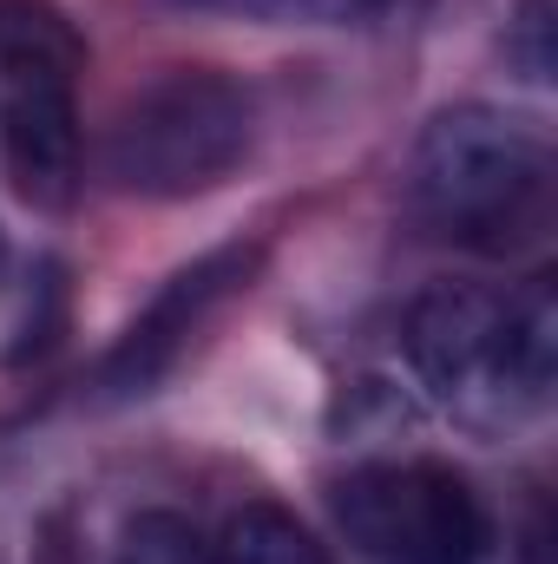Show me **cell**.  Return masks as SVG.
I'll return each mask as SVG.
<instances>
[{
  "mask_svg": "<svg viewBox=\"0 0 558 564\" xmlns=\"http://www.w3.org/2000/svg\"><path fill=\"white\" fill-rule=\"evenodd\" d=\"M513 59L526 66V79H552V0H526L513 20Z\"/></svg>",
  "mask_w": 558,
  "mask_h": 564,
  "instance_id": "9",
  "label": "cell"
},
{
  "mask_svg": "<svg viewBox=\"0 0 558 564\" xmlns=\"http://www.w3.org/2000/svg\"><path fill=\"white\" fill-rule=\"evenodd\" d=\"M552 144L539 126L493 112V106H460L440 112L415 144L408 164V204L415 217L460 250L506 257L552 224Z\"/></svg>",
  "mask_w": 558,
  "mask_h": 564,
  "instance_id": "2",
  "label": "cell"
},
{
  "mask_svg": "<svg viewBox=\"0 0 558 564\" xmlns=\"http://www.w3.org/2000/svg\"><path fill=\"white\" fill-rule=\"evenodd\" d=\"M79 40L46 0H0V144L13 191L60 210L79 184Z\"/></svg>",
  "mask_w": 558,
  "mask_h": 564,
  "instance_id": "4",
  "label": "cell"
},
{
  "mask_svg": "<svg viewBox=\"0 0 558 564\" xmlns=\"http://www.w3.org/2000/svg\"><path fill=\"white\" fill-rule=\"evenodd\" d=\"M230 7H250V13H270V20H315V26H342V20H368L395 0H230Z\"/></svg>",
  "mask_w": 558,
  "mask_h": 564,
  "instance_id": "10",
  "label": "cell"
},
{
  "mask_svg": "<svg viewBox=\"0 0 558 564\" xmlns=\"http://www.w3.org/2000/svg\"><path fill=\"white\" fill-rule=\"evenodd\" d=\"M335 525L375 564H480L493 519L480 492L433 459H375L335 486Z\"/></svg>",
  "mask_w": 558,
  "mask_h": 564,
  "instance_id": "5",
  "label": "cell"
},
{
  "mask_svg": "<svg viewBox=\"0 0 558 564\" xmlns=\"http://www.w3.org/2000/svg\"><path fill=\"white\" fill-rule=\"evenodd\" d=\"M119 564H217V552L197 539V525H184L178 512H139L126 525Z\"/></svg>",
  "mask_w": 558,
  "mask_h": 564,
  "instance_id": "8",
  "label": "cell"
},
{
  "mask_svg": "<svg viewBox=\"0 0 558 564\" xmlns=\"http://www.w3.org/2000/svg\"><path fill=\"white\" fill-rule=\"evenodd\" d=\"M250 270H257V250H211V257H197L191 270H178V276L151 295V308L126 328V341L112 348L106 388H112V394H144V388L184 355V341L197 335V322L250 276Z\"/></svg>",
  "mask_w": 558,
  "mask_h": 564,
  "instance_id": "6",
  "label": "cell"
},
{
  "mask_svg": "<svg viewBox=\"0 0 558 564\" xmlns=\"http://www.w3.org/2000/svg\"><path fill=\"white\" fill-rule=\"evenodd\" d=\"M257 139L250 93L211 66H178L151 79L112 119L106 177L132 197H197L217 191Z\"/></svg>",
  "mask_w": 558,
  "mask_h": 564,
  "instance_id": "3",
  "label": "cell"
},
{
  "mask_svg": "<svg viewBox=\"0 0 558 564\" xmlns=\"http://www.w3.org/2000/svg\"><path fill=\"white\" fill-rule=\"evenodd\" d=\"M408 361L420 388L473 426H506L552 401L558 368V289L533 276L519 295L427 289L408 315Z\"/></svg>",
  "mask_w": 558,
  "mask_h": 564,
  "instance_id": "1",
  "label": "cell"
},
{
  "mask_svg": "<svg viewBox=\"0 0 558 564\" xmlns=\"http://www.w3.org/2000/svg\"><path fill=\"white\" fill-rule=\"evenodd\" d=\"M217 564H322V552H315V539L289 512H277V506H244L230 519L224 545H217Z\"/></svg>",
  "mask_w": 558,
  "mask_h": 564,
  "instance_id": "7",
  "label": "cell"
}]
</instances>
